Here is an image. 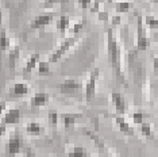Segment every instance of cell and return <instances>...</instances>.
I'll return each mask as SVG.
<instances>
[{
    "instance_id": "1",
    "label": "cell",
    "mask_w": 158,
    "mask_h": 157,
    "mask_svg": "<svg viewBox=\"0 0 158 157\" xmlns=\"http://www.w3.org/2000/svg\"><path fill=\"white\" fill-rule=\"evenodd\" d=\"M108 33V57H110V62L112 65L114 70L116 72V74L119 76V78L123 81V74L120 72V54H119V48H118L116 41L114 39L112 30L107 31Z\"/></svg>"
},
{
    "instance_id": "2",
    "label": "cell",
    "mask_w": 158,
    "mask_h": 157,
    "mask_svg": "<svg viewBox=\"0 0 158 157\" xmlns=\"http://www.w3.org/2000/svg\"><path fill=\"white\" fill-rule=\"evenodd\" d=\"M76 41H77V37H70V38H66L65 41H62L58 48H57V50L49 57V62H57L72 46L76 44Z\"/></svg>"
},
{
    "instance_id": "3",
    "label": "cell",
    "mask_w": 158,
    "mask_h": 157,
    "mask_svg": "<svg viewBox=\"0 0 158 157\" xmlns=\"http://www.w3.org/2000/svg\"><path fill=\"white\" fill-rule=\"evenodd\" d=\"M98 78H99V69H98V68H95V69L91 72L89 80H88L87 85H85V99H87V102H89L93 98V96H95Z\"/></svg>"
},
{
    "instance_id": "4",
    "label": "cell",
    "mask_w": 158,
    "mask_h": 157,
    "mask_svg": "<svg viewBox=\"0 0 158 157\" xmlns=\"http://www.w3.org/2000/svg\"><path fill=\"white\" fill-rule=\"evenodd\" d=\"M23 148V142H22V138L18 137V135H14L8 140L7 142V153H8L10 157L18 155Z\"/></svg>"
},
{
    "instance_id": "5",
    "label": "cell",
    "mask_w": 158,
    "mask_h": 157,
    "mask_svg": "<svg viewBox=\"0 0 158 157\" xmlns=\"http://www.w3.org/2000/svg\"><path fill=\"white\" fill-rule=\"evenodd\" d=\"M81 88V84L76 80H65L62 84H60V91L61 94L65 95H73L77 94Z\"/></svg>"
},
{
    "instance_id": "6",
    "label": "cell",
    "mask_w": 158,
    "mask_h": 157,
    "mask_svg": "<svg viewBox=\"0 0 158 157\" xmlns=\"http://www.w3.org/2000/svg\"><path fill=\"white\" fill-rule=\"evenodd\" d=\"M136 46L139 50H145L149 46V39H147L145 30H143V22L141 16H138V39H136Z\"/></svg>"
},
{
    "instance_id": "7",
    "label": "cell",
    "mask_w": 158,
    "mask_h": 157,
    "mask_svg": "<svg viewBox=\"0 0 158 157\" xmlns=\"http://www.w3.org/2000/svg\"><path fill=\"white\" fill-rule=\"evenodd\" d=\"M111 100H112V104L118 112L119 114L126 112V100H124L123 95L119 94V92H112L111 94Z\"/></svg>"
},
{
    "instance_id": "8",
    "label": "cell",
    "mask_w": 158,
    "mask_h": 157,
    "mask_svg": "<svg viewBox=\"0 0 158 157\" xmlns=\"http://www.w3.org/2000/svg\"><path fill=\"white\" fill-rule=\"evenodd\" d=\"M19 118H20V111L19 110H16V108L8 110V111L4 114V117H3L2 123L3 125H14V123L18 122Z\"/></svg>"
},
{
    "instance_id": "9",
    "label": "cell",
    "mask_w": 158,
    "mask_h": 157,
    "mask_svg": "<svg viewBox=\"0 0 158 157\" xmlns=\"http://www.w3.org/2000/svg\"><path fill=\"white\" fill-rule=\"evenodd\" d=\"M49 102V95L45 92H38L31 98V106L33 107H44Z\"/></svg>"
},
{
    "instance_id": "10",
    "label": "cell",
    "mask_w": 158,
    "mask_h": 157,
    "mask_svg": "<svg viewBox=\"0 0 158 157\" xmlns=\"http://www.w3.org/2000/svg\"><path fill=\"white\" fill-rule=\"evenodd\" d=\"M53 19V15H39L37 16L35 19L31 22V26L30 28L34 30V28H41V27H45L48 23H50V20Z\"/></svg>"
},
{
    "instance_id": "11",
    "label": "cell",
    "mask_w": 158,
    "mask_h": 157,
    "mask_svg": "<svg viewBox=\"0 0 158 157\" xmlns=\"http://www.w3.org/2000/svg\"><path fill=\"white\" fill-rule=\"evenodd\" d=\"M115 122L118 123V126H119V129H120L122 133H124L127 135H132V134H134L132 127L127 123V121H126L123 117H116V118H115Z\"/></svg>"
},
{
    "instance_id": "12",
    "label": "cell",
    "mask_w": 158,
    "mask_h": 157,
    "mask_svg": "<svg viewBox=\"0 0 158 157\" xmlns=\"http://www.w3.org/2000/svg\"><path fill=\"white\" fill-rule=\"evenodd\" d=\"M44 131V129H42V126L37 122H30L26 125V133L30 134V135H39Z\"/></svg>"
},
{
    "instance_id": "13",
    "label": "cell",
    "mask_w": 158,
    "mask_h": 157,
    "mask_svg": "<svg viewBox=\"0 0 158 157\" xmlns=\"http://www.w3.org/2000/svg\"><path fill=\"white\" fill-rule=\"evenodd\" d=\"M12 94L15 96H24L28 94V85L26 83H16L12 88Z\"/></svg>"
},
{
    "instance_id": "14",
    "label": "cell",
    "mask_w": 158,
    "mask_h": 157,
    "mask_svg": "<svg viewBox=\"0 0 158 157\" xmlns=\"http://www.w3.org/2000/svg\"><path fill=\"white\" fill-rule=\"evenodd\" d=\"M38 61H39V54H38V53H34V54H31L30 58H28V61H27V64H26L24 72H26V73L31 72V70L35 68V65L38 64Z\"/></svg>"
},
{
    "instance_id": "15",
    "label": "cell",
    "mask_w": 158,
    "mask_h": 157,
    "mask_svg": "<svg viewBox=\"0 0 158 157\" xmlns=\"http://www.w3.org/2000/svg\"><path fill=\"white\" fill-rule=\"evenodd\" d=\"M80 115L77 114H64L62 115V122H64V126L65 129H69L70 126H73L74 122H76V118H78Z\"/></svg>"
},
{
    "instance_id": "16",
    "label": "cell",
    "mask_w": 158,
    "mask_h": 157,
    "mask_svg": "<svg viewBox=\"0 0 158 157\" xmlns=\"http://www.w3.org/2000/svg\"><path fill=\"white\" fill-rule=\"evenodd\" d=\"M19 48H15V49H12L11 52H10V54H8V66L11 68V69H14L15 68V64H16V60L19 58Z\"/></svg>"
},
{
    "instance_id": "17",
    "label": "cell",
    "mask_w": 158,
    "mask_h": 157,
    "mask_svg": "<svg viewBox=\"0 0 158 157\" xmlns=\"http://www.w3.org/2000/svg\"><path fill=\"white\" fill-rule=\"evenodd\" d=\"M68 157H88V153L82 146H76L69 152Z\"/></svg>"
},
{
    "instance_id": "18",
    "label": "cell",
    "mask_w": 158,
    "mask_h": 157,
    "mask_svg": "<svg viewBox=\"0 0 158 157\" xmlns=\"http://www.w3.org/2000/svg\"><path fill=\"white\" fill-rule=\"evenodd\" d=\"M68 26H69V18H68L66 15L60 16L58 22H57V28H58V31H61V33H65V30L68 28Z\"/></svg>"
},
{
    "instance_id": "19",
    "label": "cell",
    "mask_w": 158,
    "mask_h": 157,
    "mask_svg": "<svg viewBox=\"0 0 158 157\" xmlns=\"http://www.w3.org/2000/svg\"><path fill=\"white\" fill-rule=\"evenodd\" d=\"M0 44H2V50L6 52L7 48L10 46V39L7 38V34H6V30L2 28V34H0Z\"/></svg>"
},
{
    "instance_id": "20",
    "label": "cell",
    "mask_w": 158,
    "mask_h": 157,
    "mask_svg": "<svg viewBox=\"0 0 158 157\" xmlns=\"http://www.w3.org/2000/svg\"><path fill=\"white\" fill-rule=\"evenodd\" d=\"M48 118H49L50 126H53V127L56 129V127H57V122H58V114H57L56 110H50Z\"/></svg>"
},
{
    "instance_id": "21",
    "label": "cell",
    "mask_w": 158,
    "mask_h": 157,
    "mask_svg": "<svg viewBox=\"0 0 158 157\" xmlns=\"http://www.w3.org/2000/svg\"><path fill=\"white\" fill-rule=\"evenodd\" d=\"M38 72H39V74H42V76L50 74V66H49V62H46V61L39 62V64H38Z\"/></svg>"
},
{
    "instance_id": "22",
    "label": "cell",
    "mask_w": 158,
    "mask_h": 157,
    "mask_svg": "<svg viewBox=\"0 0 158 157\" xmlns=\"http://www.w3.org/2000/svg\"><path fill=\"white\" fill-rule=\"evenodd\" d=\"M145 22H146L147 26L152 27V28H157L158 27V20L154 16H152V15H147L145 18Z\"/></svg>"
},
{
    "instance_id": "23",
    "label": "cell",
    "mask_w": 158,
    "mask_h": 157,
    "mask_svg": "<svg viewBox=\"0 0 158 157\" xmlns=\"http://www.w3.org/2000/svg\"><path fill=\"white\" fill-rule=\"evenodd\" d=\"M141 131H142V134L145 135V137H152V127H150L149 123L143 122L141 125Z\"/></svg>"
},
{
    "instance_id": "24",
    "label": "cell",
    "mask_w": 158,
    "mask_h": 157,
    "mask_svg": "<svg viewBox=\"0 0 158 157\" xmlns=\"http://www.w3.org/2000/svg\"><path fill=\"white\" fill-rule=\"evenodd\" d=\"M85 26V20H82V22H78L76 24H73V28H72V34H78L80 31L84 28Z\"/></svg>"
},
{
    "instance_id": "25",
    "label": "cell",
    "mask_w": 158,
    "mask_h": 157,
    "mask_svg": "<svg viewBox=\"0 0 158 157\" xmlns=\"http://www.w3.org/2000/svg\"><path fill=\"white\" fill-rule=\"evenodd\" d=\"M130 7H131V3H128V2H119L118 3V10H119V12L127 11Z\"/></svg>"
},
{
    "instance_id": "26",
    "label": "cell",
    "mask_w": 158,
    "mask_h": 157,
    "mask_svg": "<svg viewBox=\"0 0 158 157\" xmlns=\"http://www.w3.org/2000/svg\"><path fill=\"white\" fill-rule=\"evenodd\" d=\"M132 121L136 125H142L143 123V114L142 112H134L132 114Z\"/></svg>"
},
{
    "instance_id": "27",
    "label": "cell",
    "mask_w": 158,
    "mask_h": 157,
    "mask_svg": "<svg viewBox=\"0 0 158 157\" xmlns=\"http://www.w3.org/2000/svg\"><path fill=\"white\" fill-rule=\"evenodd\" d=\"M89 3H91V0H78V6H80L81 8H87L89 6Z\"/></svg>"
},
{
    "instance_id": "28",
    "label": "cell",
    "mask_w": 158,
    "mask_h": 157,
    "mask_svg": "<svg viewBox=\"0 0 158 157\" xmlns=\"http://www.w3.org/2000/svg\"><path fill=\"white\" fill-rule=\"evenodd\" d=\"M60 2H62V0H45L44 6H45V7H50V6L56 4V3H60Z\"/></svg>"
},
{
    "instance_id": "29",
    "label": "cell",
    "mask_w": 158,
    "mask_h": 157,
    "mask_svg": "<svg viewBox=\"0 0 158 157\" xmlns=\"http://www.w3.org/2000/svg\"><path fill=\"white\" fill-rule=\"evenodd\" d=\"M153 66H154V73H156V76L158 77V57L153 60Z\"/></svg>"
},
{
    "instance_id": "30",
    "label": "cell",
    "mask_w": 158,
    "mask_h": 157,
    "mask_svg": "<svg viewBox=\"0 0 158 157\" xmlns=\"http://www.w3.org/2000/svg\"><path fill=\"white\" fill-rule=\"evenodd\" d=\"M112 23H114V24H119V23H120V16H116V15H115V16L112 18Z\"/></svg>"
},
{
    "instance_id": "31",
    "label": "cell",
    "mask_w": 158,
    "mask_h": 157,
    "mask_svg": "<svg viewBox=\"0 0 158 157\" xmlns=\"http://www.w3.org/2000/svg\"><path fill=\"white\" fill-rule=\"evenodd\" d=\"M152 2H156V3H158V0H152Z\"/></svg>"
},
{
    "instance_id": "32",
    "label": "cell",
    "mask_w": 158,
    "mask_h": 157,
    "mask_svg": "<svg viewBox=\"0 0 158 157\" xmlns=\"http://www.w3.org/2000/svg\"><path fill=\"white\" fill-rule=\"evenodd\" d=\"M99 157H104V156H99Z\"/></svg>"
},
{
    "instance_id": "33",
    "label": "cell",
    "mask_w": 158,
    "mask_h": 157,
    "mask_svg": "<svg viewBox=\"0 0 158 157\" xmlns=\"http://www.w3.org/2000/svg\"><path fill=\"white\" fill-rule=\"evenodd\" d=\"M157 41H158V37H157Z\"/></svg>"
}]
</instances>
